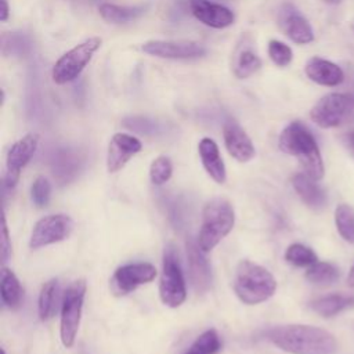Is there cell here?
I'll return each instance as SVG.
<instances>
[{
  "label": "cell",
  "mask_w": 354,
  "mask_h": 354,
  "mask_svg": "<svg viewBox=\"0 0 354 354\" xmlns=\"http://www.w3.org/2000/svg\"><path fill=\"white\" fill-rule=\"evenodd\" d=\"M266 336L274 346L290 354H335L337 350L335 336L313 325H281L267 330Z\"/></svg>",
  "instance_id": "obj_1"
},
{
  "label": "cell",
  "mask_w": 354,
  "mask_h": 354,
  "mask_svg": "<svg viewBox=\"0 0 354 354\" xmlns=\"http://www.w3.org/2000/svg\"><path fill=\"white\" fill-rule=\"evenodd\" d=\"M278 147L283 153L297 158L303 173L317 181L324 177L325 169L318 144L306 124L299 120L290 122L281 131Z\"/></svg>",
  "instance_id": "obj_2"
},
{
  "label": "cell",
  "mask_w": 354,
  "mask_h": 354,
  "mask_svg": "<svg viewBox=\"0 0 354 354\" xmlns=\"http://www.w3.org/2000/svg\"><path fill=\"white\" fill-rule=\"evenodd\" d=\"M277 290L274 275L264 267L242 260L236 266L234 278V292L238 299L249 306L268 300Z\"/></svg>",
  "instance_id": "obj_3"
},
{
  "label": "cell",
  "mask_w": 354,
  "mask_h": 354,
  "mask_svg": "<svg viewBox=\"0 0 354 354\" xmlns=\"http://www.w3.org/2000/svg\"><path fill=\"white\" fill-rule=\"evenodd\" d=\"M235 213L232 205L224 198L210 199L202 210V224L198 235V246L209 253L234 228Z\"/></svg>",
  "instance_id": "obj_4"
},
{
  "label": "cell",
  "mask_w": 354,
  "mask_h": 354,
  "mask_svg": "<svg viewBox=\"0 0 354 354\" xmlns=\"http://www.w3.org/2000/svg\"><path fill=\"white\" fill-rule=\"evenodd\" d=\"M310 118L322 129L351 123L354 120V95L347 93L325 94L311 108Z\"/></svg>",
  "instance_id": "obj_5"
},
{
  "label": "cell",
  "mask_w": 354,
  "mask_h": 354,
  "mask_svg": "<svg viewBox=\"0 0 354 354\" xmlns=\"http://www.w3.org/2000/svg\"><path fill=\"white\" fill-rule=\"evenodd\" d=\"M86 288L87 286L84 279H76L68 286L61 300L59 335L61 342L66 348H71L73 346L77 335Z\"/></svg>",
  "instance_id": "obj_6"
},
{
  "label": "cell",
  "mask_w": 354,
  "mask_h": 354,
  "mask_svg": "<svg viewBox=\"0 0 354 354\" xmlns=\"http://www.w3.org/2000/svg\"><path fill=\"white\" fill-rule=\"evenodd\" d=\"M100 37H90L66 51L54 65L51 77L55 84H66L75 80L88 65L95 51L101 47Z\"/></svg>",
  "instance_id": "obj_7"
},
{
  "label": "cell",
  "mask_w": 354,
  "mask_h": 354,
  "mask_svg": "<svg viewBox=\"0 0 354 354\" xmlns=\"http://www.w3.org/2000/svg\"><path fill=\"white\" fill-rule=\"evenodd\" d=\"M159 296L162 303L171 308L180 307L187 299L184 275L181 271L178 256L173 246H167L163 253Z\"/></svg>",
  "instance_id": "obj_8"
},
{
  "label": "cell",
  "mask_w": 354,
  "mask_h": 354,
  "mask_svg": "<svg viewBox=\"0 0 354 354\" xmlns=\"http://www.w3.org/2000/svg\"><path fill=\"white\" fill-rule=\"evenodd\" d=\"M73 230V221L66 214H50L33 225L29 246L30 249H40L66 239Z\"/></svg>",
  "instance_id": "obj_9"
},
{
  "label": "cell",
  "mask_w": 354,
  "mask_h": 354,
  "mask_svg": "<svg viewBox=\"0 0 354 354\" xmlns=\"http://www.w3.org/2000/svg\"><path fill=\"white\" fill-rule=\"evenodd\" d=\"M156 277V268L151 263H131L115 270L109 288L115 296H124L140 285L148 283Z\"/></svg>",
  "instance_id": "obj_10"
},
{
  "label": "cell",
  "mask_w": 354,
  "mask_h": 354,
  "mask_svg": "<svg viewBox=\"0 0 354 354\" xmlns=\"http://www.w3.org/2000/svg\"><path fill=\"white\" fill-rule=\"evenodd\" d=\"M141 48L148 55L165 59H195L206 54V47L192 40H148Z\"/></svg>",
  "instance_id": "obj_11"
},
{
  "label": "cell",
  "mask_w": 354,
  "mask_h": 354,
  "mask_svg": "<svg viewBox=\"0 0 354 354\" xmlns=\"http://www.w3.org/2000/svg\"><path fill=\"white\" fill-rule=\"evenodd\" d=\"M39 145V136L29 133L11 145L6 159V187L14 188L21 177L22 169L29 163Z\"/></svg>",
  "instance_id": "obj_12"
},
{
  "label": "cell",
  "mask_w": 354,
  "mask_h": 354,
  "mask_svg": "<svg viewBox=\"0 0 354 354\" xmlns=\"http://www.w3.org/2000/svg\"><path fill=\"white\" fill-rule=\"evenodd\" d=\"M277 22L283 35L296 44H308L314 40L310 22L292 3H283L279 7Z\"/></svg>",
  "instance_id": "obj_13"
},
{
  "label": "cell",
  "mask_w": 354,
  "mask_h": 354,
  "mask_svg": "<svg viewBox=\"0 0 354 354\" xmlns=\"http://www.w3.org/2000/svg\"><path fill=\"white\" fill-rule=\"evenodd\" d=\"M142 148V144L138 138L126 134L116 133L109 141L108 153H106V169L109 173H116L126 166V163L137 155Z\"/></svg>",
  "instance_id": "obj_14"
},
{
  "label": "cell",
  "mask_w": 354,
  "mask_h": 354,
  "mask_svg": "<svg viewBox=\"0 0 354 354\" xmlns=\"http://www.w3.org/2000/svg\"><path fill=\"white\" fill-rule=\"evenodd\" d=\"M188 7L199 22L214 29H224L235 21V15L230 8L210 0H189Z\"/></svg>",
  "instance_id": "obj_15"
},
{
  "label": "cell",
  "mask_w": 354,
  "mask_h": 354,
  "mask_svg": "<svg viewBox=\"0 0 354 354\" xmlns=\"http://www.w3.org/2000/svg\"><path fill=\"white\" fill-rule=\"evenodd\" d=\"M224 145L228 153L238 162H249L254 153V145L246 131L234 120H227L223 126Z\"/></svg>",
  "instance_id": "obj_16"
},
{
  "label": "cell",
  "mask_w": 354,
  "mask_h": 354,
  "mask_svg": "<svg viewBox=\"0 0 354 354\" xmlns=\"http://www.w3.org/2000/svg\"><path fill=\"white\" fill-rule=\"evenodd\" d=\"M187 257L189 267V278L194 289L198 293H203L210 288L212 274L209 263L205 257V252L201 250L198 242L188 241L187 242Z\"/></svg>",
  "instance_id": "obj_17"
},
{
  "label": "cell",
  "mask_w": 354,
  "mask_h": 354,
  "mask_svg": "<svg viewBox=\"0 0 354 354\" xmlns=\"http://www.w3.org/2000/svg\"><path fill=\"white\" fill-rule=\"evenodd\" d=\"M304 72L307 77L321 86L335 87L344 80V72L339 65L321 57H313L306 62Z\"/></svg>",
  "instance_id": "obj_18"
},
{
  "label": "cell",
  "mask_w": 354,
  "mask_h": 354,
  "mask_svg": "<svg viewBox=\"0 0 354 354\" xmlns=\"http://www.w3.org/2000/svg\"><path fill=\"white\" fill-rule=\"evenodd\" d=\"M292 185L296 194L308 207L314 210H319L325 207L328 202V196L325 189L317 183V180L311 178L306 173H296L292 177Z\"/></svg>",
  "instance_id": "obj_19"
},
{
  "label": "cell",
  "mask_w": 354,
  "mask_h": 354,
  "mask_svg": "<svg viewBox=\"0 0 354 354\" xmlns=\"http://www.w3.org/2000/svg\"><path fill=\"white\" fill-rule=\"evenodd\" d=\"M198 151H199V156H201V160H202V165H203L206 173L217 184L225 183V178H227L225 166H224V162L220 155L217 144L212 138L205 137L199 141Z\"/></svg>",
  "instance_id": "obj_20"
},
{
  "label": "cell",
  "mask_w": 354,
  "mask_h": 354,
  "mask_svg": "<svg viewBox=\"0 0 354 354\" xmlns=\"http://www.w3.org/2000/svg\"><path fill=\"white\" fill-rule=\"evenodd\" d=\"M313 311L324 318H330L337 315L339 313L354 307V295L344 293H333L318 297L310 303Z\"/></svg>",
  "instance_id": "obj_21"
},
{
  "label": "cell",
  "mask_w": 354,
  "mask_h": 354,
  "mask_svg": "<svg viewBox=\"0 0 354 354\" xmlns=\"http://www.w3.org/2000/svg\"><path fill=\"white\" fill-rule=\"evenodd\" d=\"M59 293L61 288L55 278L44 282V285L41 286L37 301L39 318L41 321H48L55 315L59 304Z\"/></svg>",
  "instance_id": "obj_22"
},
{
  "label": "cell",
  "mask_w": 354,
  "mask_h": 354,
  "mask_svg": "<svg viewBox=\"0 0 354 354\" xmlns=\"http://www.w3.org/2000/svg\"><path fill=\"white\" fill-rule=\"evenodd\" d=\"M100 15L104 21L109 24H126L142 15L145 12V7L142 6H116L111 3H104L98 8Z\"/></svg>",
  "instance_id": "obj_23"
},
{
  "label": "cell",
  "mask_w": 354,
  "mask_h": 354,
  "mask_svg": "<svg viewBox=\"0 0 354 354\" xmlns=\"http://www.w3.org/2000/svg\"><path fill=\"white\" fill-rule=\"evenodd\" d=\"M1 301L8 308H17L22 300V288L17 275L7 267L1 268Z\"/></svg>",
  "instance_id": "obj_24"
},
{
  "label": "cell",
  "mask_w": 354,
  "mask_h": 354,
  "mask_svg": "<svg viewBox=\"0 0 354 354\" xmlns=\"http://www.w3.org/2000/svg\"><path fill=\"white\" fill-rule=\"evenodd\" d=\"M340 277L339 268L328 261H315L306 271V279L314 285H330Z\"/></svg>",
  "instance_id": "obj_25"
},
{
  "label": "cell",
  "mask_w": 354,
  "mask_h": 354,
  "mask_svg": "<svg viewBox=\"0 0 354 354\" xmlns=\"http://www.w3.org/2000/svg\"><path fill=\"white\" fill-rule=\"evenodd\" d=\"M335 224L340 236L354 243V207L347 203H340L335 210Z\"/></svg>",
  "instance_id": "obj_26"
},
{
  "label": "cell",
  "mask_w": 354,
  "mask_h": 354,
  "mask_svg": "<svg viewBox=\"0 0 354 354\" xmlns=\"http://www.w3.org/2000/svg\"><path fill=\"white\" fill-rule=\"evenodd\" d=\"M221 348L220 336L214 329L205 330L196 337L189 348L183 354H217Z\"/></svg>",
  "instance_id": "obj_27"
},
{
  "label": "cell",
  "mask_w": 354,
  "mask_h": 354,
  "mask_svg": "<svg viewBox=\"0 0 354 354\" xmlns=\"http://www.w3.org/2000/svg\"><path fill=\"white\" fill-rule=\"evenodd\" d=\"M261 66V59L252 50H242L234 64V73L238 79H246L256 73Z\"/></svg>",
  "instance_id": "obj_28"
},
{
  "label": "cell",
  "mask_w": 354,
  "mask_h": 354,
  "mask_svg": "<svg viewBox=\"0 0 354 354\" xmlns=\"http://www.w3.org/2000/svg\"><path fill=\"white\" fill-rule=\"evenodd\" d=\"M285 260L296 267H310L318 261L314 250L303 243H292L285 252Z\"/></svg>",
  "instance_id": "obj_29"
},
{
  "label": "cell",
  "mask_w": 354,
  "mask_h": 354,
  "mask_svg": "<svg viewBox=\"0 0 354 354\" xmlns=\"http://www.w3.org/2000/svg\"><path fill=\"white\" fill-rule=\"evenodd\" d=\"M171 173H173V165L167 156L160 155L152 160L149 167V178L155 185H162L166 181H169L171 177Z\"/></svg>",
  "instance_id": "obj_30"
},
{
  "label": "cell",
  "mask_w": 354,
  "mask_h": 354,
  "mask_svg": "<svg viewBox=\"0 0 354 354\" xmlns=\"http://www.w3.org/2000/svg\"><path fill=\"white\" fill-rule=\"evenodd\" d=\"M267 53H268L270 59L279 68L288 66L293 59L292 48L288 44H285L283 41H279L275 39L268 41Z\"/></svg>",
  "instance_id": "obj_31"
},
{
  "label": "cell",
  "mask_w": 354,
  "mask_h": 354,
  "mask_svg": "<svg viewBox=\"0 0 354 354\" xmlns=\"http://www.w3.org/2000/svg\"><path fill=\"white\" fill-rule=\"evenodd\" d=\"M30 194H32V201L37 207L47 206L50 202V196H51V185H50L48 180L43 176L36 177L32 184Z\"/></svg>",
  "instance_id": "obj_32"
},
{
  "label": "cell",
  "mask_w": 354,
  "mask_h": 354,
  "mask_svg": "<svg viewBox=\"0 0 354 354\" xmlns=\"http://www.w3.org/2000/svg\"><path fill=\"white\" fill-rule=\"evenodd\" d=\"M11 253V243H10V236H8V228L6 223V214L3 212L1 216V261L6 263L8 260V256Z\"/></svg>",
  "instance_id": "obj_33"
},
{
  "label": "cell",
  "mask_w": 354,
  "mask_h": 354,
  "mask_svg": "<svg viewBox=\"0 0 354 354\" xmlns=\"http://www.w3.org/2000/svg\"><path fill=\"white\" fill-rule=\"evenodd\" d=\"M343 144L347 148V151L350 152V155L354 158V130H351L343 136Z\"/></svg>",
  "instance_id": "obj_34"
},
{
  "label": "cell",
  "mask_w": 354,
  "mask_h": 354,
  "mask_svg": "<svg viewBox=\"0 0 354 354\" xmlns=\"http://www.w3.org/2000/svg\"><path fill=\"white\" fill-rule=\"evenodd\" d=\"M0 4H1V11H0V21L1 22H6L7 18H8V4H7V0H0Z\"/></svg>",
  "instance_id": "obj_35"
},
{
  "label": "cell",
  "mask_w": 354,
  "mask_h": 354,
  "mask_svg": "<svg viewBox=\"0 0 354 354\" xmlns=\"http://www.w3.org/2000/svg\"><path fill=\"white\" fill-rule=\"evenodd\" d=\"M347 283H348V286L354 288V264L351 266V268H350V271H348V275H347Z\"/></svg>",
  "instance_id": "obj_36"
},
{
  "label": "cell",
  "mask_w": 354,
  "mask_h": 354,
  "mask_svg": "<svg viewBox=\"0 0 354 354\" xmlns=\"http://www.w3.org/2000/svg\"><path fill=\"white\" fill-rule=\"evenodd\" d=\"M326 3H332V4H337V3H340L342 0H325Z\"/></svg>",
  "instance_id": "obj_37"
},
{
  "label": "cell",
  "mask_w": 354,
  "mask_h": 354,
  "mask_svg": "<svg viewBox=\"0 0 354 354\" xmlns=\"http://www.w3.org/2000/svg\"><path fill=\"white\" fill-rule=\"evenodd\" d=\"M1 354H6V353H4V350H1Z\"/></svg>",
  "instance_id": "obj_38"
}]
</instances>
